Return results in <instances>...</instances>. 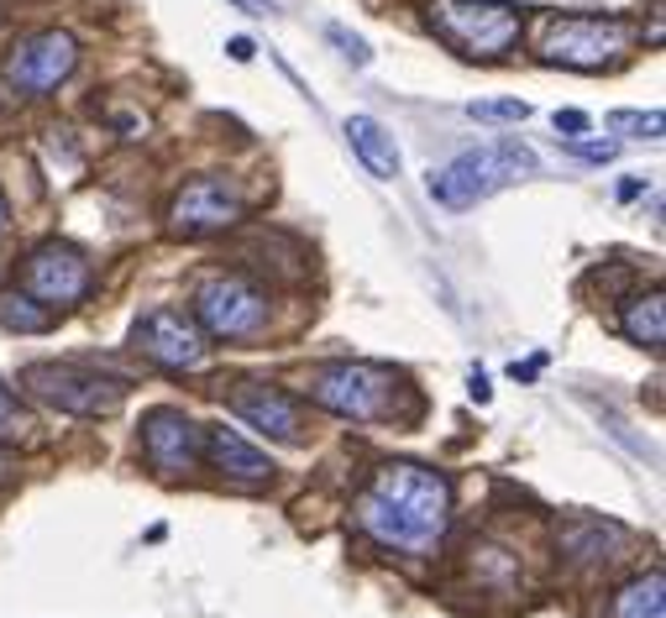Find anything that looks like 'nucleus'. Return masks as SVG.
I'll return each mask as SVG.
<instances>
[{
  "mask_svg": "<svg viewBox=\"0 0 666 618\" xmlns=\"http://www.w3.org/2000/svg\"><path fill=\"white\" fill-rule=\"evenodd\" d=\"M447 519H452L447 477L430 467H415V462L378 467L373 482L357 493V525L389 551H410V556L436 551L441 534H447Z\"/></svg>",
  "mask_w": 666,
  "mask_h": 618,
  "instance_id": "obj_1",
  "label": "nucleus"
},
{
  "mask_svg": "<svg viewBox=\"0 0 666 618\" xmlns=\"http://www.w3.org/2000/svg\"><path fill=\"white\" fill-rule=\"evenodd\" d=\"M536 168L541 163H536V152L525 142H488V148H473L462 157H452L447 168H436L430 174V200L447 210H473L483 200H493L499 189L530 178Z\"/></svg>",
  "mask_w": 666,
  "mask_h": 618,
  "instance_id": "obj_2",
  "label": "nucleus"
},
{
  "mask_svg": "<svg viewBox=\"0 0 666 618\" xmlns=\"http://www.w3.org/2000/svg\"><path fill=\"white\" fill-rule=\"evenodd\" d=\"M430 27L462 59H504L519 42V11L504 0H430Z\"/></svg>",
  "mask_w": 666,
  "mask_h": 618,
  "instance_id": "obj_3",
  "label": "nucleus"
},
{
  "mask_svg": "<svg viewBox=\"0 0 666 618\" xmlns=\"http://www.w3.org/2000/svg\"><path fill=\"white\" fill-rule=\"evenodd\" d=\"M310 399L352 425H373L394 404V378L373 362H331L310 378Z\"/></svg>",
  "mask_w": 666,
  "mask_h": 618,
  "instance_id": "obj_4",
  "label": "nucleus"
},
{
  "mask_svg": "<svg viewBox=\"0 0 666 618\" xmlns=\"http://www.w3.org/2000/svg\"><path fill=\"white\" fill-rule=\"evenodd\" d=\"M22 388H32V399H42L63 414H79V419H105L126 404V383L79 373L68 362H32L22 373Z\"/></svg>",
  "mask_w": 666,
  "mask_h": 618,
  "instance_id": "obj_5",
  "label": "nucleus"
},
{
  "mask_svg": "<svg viewBox=\"0 0 666 618\" xmlns=\"http://www.w3.org/2000/svg\"><path fill=\"white\" fill-rule=\"evenodd\" d=\"M636 42V31L625 22H608V16H562L551 22L541 42L545 63H562V68H608L614 59H625Z\"/></svg>",
  "mask_w": 666,
  "mask_h": 618,
  "instance_id": "obj_6",
  "label": "nucleus"
},
{
  "mask_svg": "<svg viewBox=\"0 0 666 618\" xmlns=\"http://www.w3.org/2000/svg\"><path fill=\"white\" fill-rule=\"evenodd\" d=\"M268 320V299L257 294L247 278L237 273H221V278H205L200 294H194V325L215 336V341H242V336H257Z\"/></svg>",
  "mask_w": 666,
  "mask_h": 618,
  "instance_id": "obj_7",
  "label": "nucleus"
},
{
  "mask_svg": "<svg viewBox=\"0 0 666 618\" xmlns=\"http://www.w3.org/2000/svg\"><path fill=\"white\" fill-rule=\"evenodd\" d=\"M27 294L37 304H48V310H63V304H79V299L90 294V263H85V252L79 247H68V241H42L37 252L27 257Z\"/></svg>",
  "mask_w": 666,
  "mask_h": 618,
  "instance_id": "obj_8",
  "label": "nucleus"
},
{
  "mask_svg": "<svg viewBox=\"0 0 666 618\" xmlns=\"http://www.w3.org/2000/svg\"><path fill=\"white\" fill-rule=\"evenodd\" d=\"M74 63H79V48H74L68 31H37V37L11 48L5 74H11V85L22 94H53L74 74Z\"/></svg>",
  "mask_w": 666,
  "mask_h": 618,
  "instance_id": "obj_9",
  "label": "nucleus"
},
{
  "mask_svg": "<svg viewBox=\"0 0 666 618\" xmlns=\"http://www.w3.org/2000/svg\"><path fill=\"white\" fill-rule=\"evenodd\" d=\"M237 220H242V194L226 178H194L168 205V231L174 236H215Z\"/></svg>",
  "mask_w": 666,
  "mask_h": 618,
  "instance_id": "obj_10",
  "label": "nucleus"
},
{
  "mask_svg": "<svg viewBox=\"0 0 666 618\" xmlns=\"http://www.w3.org/2000/svg\"><path fill=\"white\" fill-rule=\"evenodd\" d=\"M137 352L158 362V367H168V373H189V367H200L205 362V330L194 325V315H184V310H152L142 315L137 325Z\"/></svg>",
  "mask_w": 666,
  "mask_h": 618,
  "instance_id": "obj_11",
  "label": "nucleus"
},
{
  "mask_svg": "<svg viewBox=\"0 0 666 618\" xmlns=\"http://www.w3.org/2000/svg\"><path fill=\"white\" fill-rule=\"evenodd\" d=\"M142 451L158 471L179 477V471H194L200 462V430L184 409H152L142 419Z\"/></svg>",
  "mask_w": 666,
  "mask_h": 618,
  "instance_id": "obj_12",
  "label": "nucleus"
},
{
  "mask_svg": "<svg viewBox=\"0 0 666 618\" xmlns=\"http://www.w3.org/2000/svg\"><path fill=\"white\" fill-rule=\"evenodd\" d=\"M231 409L242 414L252 430H263L273 441H300V409L289 393H278L268 383H242L231 393Z\"/></svg>",
  "mask_w": 666,
  "mask_h": 618,
  "instance_id": "obj_13",
  "label": "nucleus"
},
{
  "mask_svg": "<svg viewBox=\"0 0 666 618\" xmlns=\"http://www.w3.org/2000/svg\"><path fill=\"white\" fill-rule=\"evenodd\" d=\"M341 131H347L352 152L363 157L367 174L384 178V184H389V178H399V163H404V157H399V142L389 137V126H384V121H373V116H347V126H341Z\"/></svg>",
  "mask_w": 666,
  "mask_h": 618,
  "instance_id": "obj_14",
  "label": "nucleus"
},
{
  "mask_svg": "<svg viewBox=\"0 0 666 618\" xmlns=\"http://www.w3.org/2000/svg\"><path fill=\"white\" fill-rule=\"evenodd\" d=\"M211 462L226 471L231 482H268L273 471H278L268 456H263L257 445H247L237 430H211Z\"/></svg>",
  "mask_w": 666,
  "mask_h": 618,
  "instance_id": "obj_15",
  "label": "nucleus"
},
{
  "mask_svg": "<svg viewBox=\"0 0 666 618\" xmlns=\"http://www.w3.org/2000/svg\"><path fill=\"white\" fill-rule=\"evenodd\" d=\"M625 336L636 341V346H651V352H662V341H666V299L662 289H651V294H640L625 304Z\"/></svg>",
  "mask_w": 666,
  "mask_h": 618,
  "instance_id": "obj_16",
  "label": "nucleus"
},
{
  "mask_svg": "<svg viewBox=\"0 0 666 618\" xmlns=\"http://www.w3.org/2000/svg\"><path fill=\"white\" fill-rule=\"evenodd\" d=\"M614 618H666V577L651 571L614 597Z\"/></svg>",
  "mask_w": 666,
  "mask_h": 618,
  "instance_id": "obj_17",
  "label": "nucleus"
},
{
  "mask_svg": "<svg viewBox=\"0 0 666 618\" xmlns=\"http://www.w3.org/2000/svg\"><path fill=\"white\" fill-rule=\"evenodd\" d=\"M0 325L16 330V336H42V330L53 325V310H48V304L37 310L32 294H0Z\"/></svg>",
  "mask_w": 666,
  "mask_h": 618,
  "instance_id": "obj_18",
  "label": "nucleus"
},
{
  "mask_svg": "<svg viewBox=\"0 0 666 618\" xmlns=\"http://www.w3.org/2000/svg\"><path fill=\"white\" fill-rule=\"evenodd\" d=\"M467 116L488 121V126H515V121L530 116V105H525V100H473V105H467Z\"/></svg>",
  "mask_w": 666,
  "mask_h": 618,
  "instance_id": "obj_19",
  "label": "nucleus"
},
{
  "mask_svg": "<svg viewBox=\"0 0 666 618\" xmlns=\"http://www.w3.org/2000/svg\"><path fill=\"white\" fill-rule=\"evenodd\" d=\"M608 131H636L645 142H662V111H651V116H640V111H614V116H608Z\"/></svg>",
  "mask_w": 666,
  "mask_h": 618,
  "instance_id": "obj_20",
  "label": "nucleus"
},
{
  "mask_svg": "<svg viewBox=\"0 0 666 618\" xmlns=\"http://www.w3.org/2000/svg\"><path fill=\"white\" fill-rule=\"evenodd\" d=\"M326 37H331L336 48H341L347 59L357 63V68H367V63H373V53H367V42H363V37H352L347 27H336V22H331V27H326Z\"/></svg>",
  "mask_w": 666,
  "mask_h": 618,
  "instance_id": "obj_21",
  "label": "nucleus"
},
{
  "mask_svg": "<svg viewBox=\"0 0 666 618\" xmlns=\"http://www.w3.org/2000/svg\"><path fill=\"white\" fill-rule=\"evenodd\" d=\"M22 430H27V414L16 409V399L0 388V441H16Z\"/></svg>",
  "mask_w": 666,
  "mask_h": 618,
  "instance_id": "obj_22",
  "label": "nucleus"
},
{
  "mask_svg": "<svg viewBox=\"0 0 666 618\" xmlns=\"http://www.w3.org/2000/svg\"><path fill=\"white\" fill-rule=\"evenodd\" d=\"M562 142H567V152L582 157V163H608V157L619 152V142H582V137H562Z\"/></svg>",
  "mask_w": 666,
  "mask_h": 618,
  "instance_id": "obj_23",
  "label": "nucleus"
},
{
  "mask_svg": "<svg viewBox=\"0 0 666 618\" xmlns=\"http://www.w3.org/2000/svg\"><path fill=\"white\" fill-rule=\"evenodd\" d=\"M556 131H567V137H582V131H588V116H582V111H556Z\"/></svg>",
  "mask_w": 666,
  "mask_h": 618,
  "instance_id": "obj_24",
  "label": "nucleus"
},
{
  "mask_svg": "<svg viewBox=\"0 0 666 618\" xmlns=\"http://www.w3.org/2000/svg\"><path fill=\"white\" fill-rule=\"evenodd\" d=\"M231 5H237L242 16H273V11H278V0H231Z\"/></svg>",
  "mask_w": 666,
  "mask_h": 618,
  "instance_id": "obj_25",
  "label": "nucleus"
},
{
  "mask_svg": "<svg viewBox=\"0 0 666 618\" xmlns=\"http://www.w3.org/2000/svg\"><path fill=\"white\" fill-rule=\"evenodd\" d=\"M226 53H231L237 63H252V53H257V48H252V37H231V42H226Z\"/></svg>",
  "mask_w": 666,
  "mask_h": 618,
  "instance_id": "obj_26",
  "label": "nucleus"
},
{
  "mask_svg": "<svg viewBox=\"0 0 666 618\" xmlns=\"http://www.w3.org/2000/svg\"><path fill=\"white\" fill-rule=\"evenodd\" d=\"M473 399H478V404H488V378H483V373H473Z\"/></svg>",
  "mask_w": 666,
  "mask_h": 618,
  "instance_id": "obj_27",
  "label": "nucleus"
},
{
  "mask_svg": "<svg viewBox=\"0 0 666 618\" xmlns=\"http://www.w3.org/2000/svg\"><path fill=\"white\" fill-rule=\"evenodd\" d=\"M5 471H11V462H5V451H0V482H5Z\"/></svg>",
  "mask_w": 666,
  "mask_h": 618,
  "instance_id": "obj_28",
  "label": "nucleus"
},
{
  "mask_svg": "<svg viewBox=\"0 0 666 618\" xmlns=\"http://www.w3.org/2000/svg\"><path fill=\"white\" fill-rule=\"evenodd\" d=\"M0 226H5V200H0Z\"/></svg>",
  "mask_w": 666,
  "mask_h": 618,
  "instance_id": "obj_29",
  "label": "nucleus"
}]
</instances>
